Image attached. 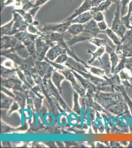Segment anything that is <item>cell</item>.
Here are the masks:
<instances>
[{
	"instance_id": "obj_15",
	"label": "cell",
	"mask_w": 132,
	"mask_h": 148,
	"mask_svg": "<svg viewBox=\"0 0 132 148\" xmlns=\"http://www.w3.org/2000/svg\"><path fill=\"white\" fill-rule=\"evenodd\" d=\"M91 38L90 37H83L81 36H74L73 38L70 39V40L68 42V44L70 46H72V45L75 44L76 42H79L80 41H84V40H89Z\"/></svg>"
},
{
	"instance_id": "obj_23",
	"label": "cell",
	"mask_w": 132,
	"mask_h": 148,
	"mask_svg": "<svg viewBox=\"0 0 132 148\" xmlns=\"http://www.w3.org/2000/svg\"><path fill=\"white\" fill-rule=\"evenodd\" d=\"M126 68H127L128 70L130 71L132 74V57H127L125 65Z\"/></svg>"
},
{
	"instance_id": "obj_17",
	"label": "cell",
	"mask_w": 132,
	"mask_h": 148,
	"mask_svg": "<svg viewBox=\"0 0 132 148\" xmlns=\"http://www.w3.org/2000/svg\"><path fill=\"white\" fill-rule=\"evenodd\" d=\"M126 58L127 57H122L118 65L116 66L115 70L114 71V75L118 74L119 73L123 70L125 68V65L126 61Z\"/></svg>"
},
{
	"instance_id": "obj_12",
	"label": "cell",
	"mask_w": 132,
	"mask_h": 148,
	"mask_svg": "<svg viewBox=\"0 0 132 148\" xmlns=\"http://www.w3.org/2000/svg\"><path fill=\"white\" fill-rule=\"evenodd\" d=\"M132 14V0H131L128 5V10L127 15L121 17L122 21L124 23L125 25L126 26L128 29H131V27L130 25V18Z\"/></svg>"
},
{
	"instance_id": "obj_3",
	"label": "cell",
	"mask_w": 132,
	"mask_h": 148,
	"mask_svg": "<svg viewBox=\"0 0 132 148\" xmlns=\"http://www.w3.org/2000/svg\"><path fill=\"white\" fill-rule=\"evenodd\" d=\"M91 1V0H84V1L81 4V5H80V7L74 12V14L70 16L69 17H68L67 19H66L64 21H70L82 13L90 10L92 9Z\"/></svg>"
},
{
	"instance_id": "obj_28",
	"label": "cell",
	"mask_w": 132,
	"mask_h": 148,
	"mask_svg": "<svg viewBox=\"0 0 132 148\" xmlns=\"http://www.w3.org/2000/svg\"><path fill=\"white\" fill-rule=\"evenodd\" d=\"M32 1V0H27V1Z\"/></svg>"
},
{
	"instance_id": "obj_19",
	"label": "cell",
	"mask_w": 132,
	"mask_h": 148,
	"mask_svg": "<svg viewBox=\"0 0 132 148\" xmlns=\"http://www.w3.org/2000/svg\"><path fill=\"white\" fill-rule=\"evenodd\" d=\"M93 19L97 22H101L105 20V16L103 12H95L94 14Z\"/></svg>"
},
{
	"instance_id": "obj_24",
	"label": "cell",
	"mask_w": 132,
	"mask_h": 148,
	"mask_svg": "<svg viewBox=\"0 0 132 148\" xmlns=\"http://www.w3.org/2000/svg\"><path fill=\"white\" fill-rule=\"evenodd\" d=\"M119 73V76L120 77L121 79L122 80H130V81L132 77L129 76V74L123 71V70L120 71Z\"/></svg>"
},
{
	"instance_id": "obj_4",
	"label": "cell",
	"mask_w": 132,
	"mask_h": 148,
	"mask_svg": "<svg viewBox=\"0 0 132 148\" xmlns=\"http://www.w3.org/2000/svg\"><path fill=\"white\" fill-rule=\"evenodd\" d=\"M84 32H88L95 38H96L97 36L99 34H105L104 32L100 30L97 24V22L93 19H92L86 23L84 24Z\"/></svg>"
},
{
	"instance_id": "obj_5",
	"label": "cell",
	"mask_w": 132,
	"mask_h": 148,
	"mask_svg": "<svg viewBox=\"0 0 132 148\" xmlns=\"http://www.w3.org/2000/svg\"><path fill=\"white\" fill-rule=\"evenodd\" d=\"M105 51L110 55V61L111 63V68L110 75H114V71L119 61V58L116 52V46L114 47H110L107 44L105 45Z\"/></svg>"
},
{
	"instance_id": "obj_7",
	"label": "cell",
	"mask_w": 132,
	"mask_h": 148,
	"mask_svg": "<svg viewBox=\"0 0 132 148\" xmlns=\"http://www.w3.org/2000/svg\"><path fill=\"white\" fill-rule=\"evenodd\" d=\"M124 86H125L123 84V85L122 84L116 85V86H114V88H115L116 91H118L122 94V96H123V97L125 100L126 102L127 103V105L128 106L131 114H132V101L128 95L127 92H126Z\"/></svg>"
},
{
	"instance_id": "obj_9",
	"label": "cell",
	"mask_w": 132,
	"mask_h": 148,
	"mask_svg": "<svg viewBox=\"0 0 132 148\" xmlns=\"http://www.w3.org/2000/svg\"><path fill=\"white\" fill-rule=\"evenodd\" d=\"M105 34H106L109 38L112 40L116 47H118L122 44L120 38L110 28H108L107 30L105 31Z\"/></svg>"
},
{
	"instance_id": "obj_26",
	"label": "cell",
	"mask_w": 132,
	"mask_h": 148,
	"mask_svg": "<svg viewBox=\"0 0 132 148\" xmlns=\"http://www.w3.org/2000/svg\"><path fill=\"white\" fill-rule=\"evenodd\" d=\"M105 0H91V3L92 5V8L97 7L102 3V2H104Z\"/></svg>"
},
{
	"instance_id": "obj_25",
	"label": "cell",
	"mask_w": 132,
	"mask_h": 148,
	"mask_svg": "<svg viewBox=\"0 0 132 148\" xmlns=\"http://www.w3.org/2000/svg\"><path fill=\"white\" fill-rule=\"evenodd\" d=\"M48 1L49 0H37L34 3L33 7H38L40 8V7L44 5L45 3H47Z\"/></svg>"
},
{
	"instance_id": "obj_29",
	"label": "cell",
	"mask_w": 132,
	"mask_h": 148,
	"mask_svg": "<svg viewBox=\"0 0 132 148\" xmlns=\"http://www.w3.org/2000/svg\"><path fill=\"white\" fill-rule=\"evenodd\" d=\"M130 81H132V77H131V79Z\"/></svg>"
},
{
	"instance_id": "obj_16",
	"label": "cell",
	"mask_w": 132,
	"mask_h": 148,
	"mask_svg": "<svg viewBox=\"0 0 132 148\" xmlns=\"http://www.w3.org/2000/svg\"><path fill=\"white\" fill-rule=\"evenodd\" d=\"M105 51V46H103L101 47L95 52H92L91 51H89L88 52L90 53L91 54H92L93 56V58H92L90 62H92L94 59L97 58H98L99 60H101L100 57L102 56V54H104V53Z\"/></svg>"
},
{
	"instance_id": "obj_8",
	"label": "cell",
	"mask_w": 132,
	"mask_h": 148,
	"mask_svg": "<svg viewBox=\"0 0 132 148\" xmlns=\"http://www.w3.org/2000/svg\"><path fill=\"white\" fill-rule=\"evenodd\" d=\"M67 31L73 36L79 35L81 32H84V24L79 23L72 24L69 27Z\"/></svg>"
},
{
	"instance_id": "obj_22",
	"label": "cell",
	"mask_w": 132,
	"mask_h": 148,
	"mask_svg": "<svg viewBox=\"0 0 132 148\" xmlns=\"http://www.w3.org/2000/svg\"><path fill=\"white\" fill-rule=\"evenodd\" d=\"M97 24H98L100 30L103 32H104V33H105V31L107 30L108 28H109L107 26V24L105 22V20L101 21V22H97Z\"/></svg>"
},
{
	"instance_id": "obj_20",
	"label": "cell",
	"mask_w": 132,
	"mask_h": 148,
	"mask_svg": "<svg viewBox=\"0 0 132 148\" xmlns=\"http://www.w3.org/2000/svg\"><path fill=\"white\" fill-rule=\"evenodd\" d=\"M27 30L29 32H30L31 33L36 34L37 35H42V34L41 31L39 30V29H38L37 28L34 27V25L31 24H29L28 28H27Z\"/></svg>"
},
{
	"instance_id": "obj_11",
	"label": "cell",
	"mask_w": 132,
	"mask_h": 148,
	"mask_svg": "<svg viewBox=\"0 0 132 148\" xmlns=\"http://www.w3.org/2000/svg\"><path fill=\"white\" fill-rule=\"evenodd\" d=\"M14 19H12L10 22L1 26V33L2 35L10 36L13 35L12 27L14 25Z\"/></svg>"
},
{
	"instance_id": "obj_2",
	"label": "cell",
	"mask_w": 132,
	"mask_h": 148,
	"mask_svg": "<svg viewBox=\"0 0 132 148\" xmlns=\"http://www.w3.org/2000/svg\"><path fill=\"white\" fill-rule=\"evenodd\" d=\"M72 24L70 21H64L61 23L49 24L44 26L41 29V32L43 33H51L53 32L63 34L67 32L69 27Z\"/></svg>"
},
{
	"instance_id": "obj_1",
	"label": "cell",
	"mask_w": 132,
	"mask_h": 148,
	"mask_svg": "<svg viewBox=\"0 0 132 148\" xmlns=\"http://www.w3.org/2000/svg\"><path fill=\"white\" fill-rule=\"evenodd\" d=\"M116 4H117L116 10L114 13V19L112 20L111 29L121 39L128 29L125 25V24L121 19L120 2H117Z\"/></svg>"
},
{
	"instance_id": "obj_14",
	"label": "cell",
	"mask_w": 132,
	"mask_h": 148,
	"mask_svg": "<svg viewBox=\"0 0 132 148\" xmlns=\"http://www.w3.org/2000/svg\"><path fill=\"white\" fill-rule=\"evenodd\" d=\"M122 119L125 120L127 125L130 127L131 133H132V116L130 114L129 109H128L124 114L121 116Z\"/></svg>"
},
{
	"instance_id": "obj_10",
	"label": "cell",
	"mask_w": 132,
	"mask_h": 148,
	"mask_svg": "<svg viewBox=\"0 0 132 148\" xmlns=\"http://www.w3.org/2000/svg\"><path fill=\"white\" fill-rule=\"evenodd\" d=\"M114 3L112 0H105L102 3H100L98 6L92 8L91 10L93 11L94 12H103L104 11L108 10L109 8L110 7L111 4Z\"/></svg>"
},
{
	"instance_id": "obj_13",
	"label": "cell",
	"mask_w": 132,
	"mask_h": 148,
	"mask_svg": "<svg viewBox=\"0 0 132 148\" xmlns=\"http://www.w3.org/2000/svg\"><path fill=\"white\" fill-rule=\"evenodd\" d=\"M15 11L22 15V17L25 19V21L29 24H33L34 21V17L29 12H27L23 9H15Z\"/></svg>"
},
{
	"instance_id": "obj_18",
	"label": "cell",
	"mask_w": 132,
	"mask_h": 148,
	"mask_svg": "<svg viewBox=\"0 0 132 148\" xmlns=\"http://www.w3.org/2000/svg\"><path fill=\"white\" fill-rule=\"evenodd\" d=\"M89 42L95 45L96 46L98 47H101L103 46H105V45L107 44V41L105 40L97 39L96 38H91L89 40Z\"/></svg>"
},
{
	"instance_id": "obj_6",
	"label": "cell",
	"mask_w": 132,
	"mask_h": 148,
	"mask_svg": "<svg viewBox=\"0 0 132 148\" xmlns=\"http://www.w3.org/2000/svg\"><path fill=\"white\" fill-rule=\"evenodd\" d=\"M94 13L95 12H94L92 10H89L88 12L82 13L79 16H77V17L73 19L72 20H70L72 24L74 23L82 24L86 23L87 22L93 19Z\"/></svg>"
},
{
	"instance_id": "obj_21",
	"label": "cell",
	"mask_w": 132,
	"mask_h": 148,
	"mask_svg": "<svg viewBox=\"0 0 132 148\" xmlns=\"http://www.w3.org/2000/svg\"><path fill=\"white\" fill-rule=\"evenodd\" d=\"M130 0H120V5L121 8V17L123 16L125 14L126 8L127 7L128 4L129 5Z\"/></svg>"
},
{
	"instance_id": "obj_27",
	"label": "cell",
	"mask_w": 132,
	"mask_h": 148,
	"mask_svg": "<svg viewBox=\"0 0 132 148\" xmlns=\"http://www.w3.org/2000/svg\"><path fill=\"white\" fill-rule=\"evenodd\" d=\"M122 83L126 87H130V88H132V85L130 84L128 82V80H123L122 81Z\"/></svg>"
}]
</instances>
